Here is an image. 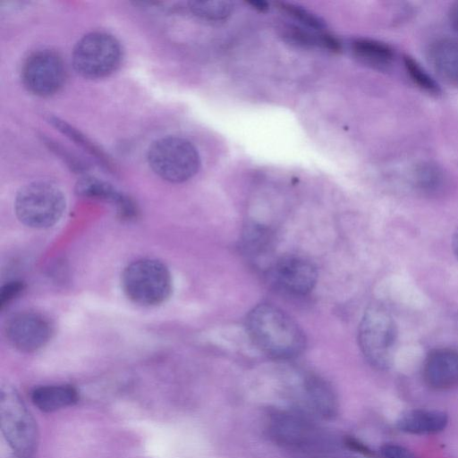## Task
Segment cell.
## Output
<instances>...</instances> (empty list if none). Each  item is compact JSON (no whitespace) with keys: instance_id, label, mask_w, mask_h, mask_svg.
<instances>
[{"instance_id":"ba28073f","label":"cell","mask_w":458,"mask_h":458,"mask_svg":"<svg viewBox=\"0 0 458 458\" xmlns=\"http://www.w3.org/2000/svg\"><path fill=\"white\" fill-rule=\"evenodd\" d=\"M21 77L30 92L39 97H47L57 92L63 86L65 68L57 53L48 49L39 50L27 58Z\"/></svg>"},{"instance_id":"cb8c5ba5","label":"cell","mask_w":458,"mask_h":458,"mask_svg":"<svg viewBox=\"0 0 458 458\" xmlns=\"http://www.w3.org/2000/svg\"><path fill=\"white\" fill-rule=\"evenodd\" d=\"M382 458H417L413 453L397 444H386L380 448Z\"/></svg>"},{"instance_id":"8992f818","label":"cell","mask_w":458,"mask_h":458,"mask_svg":"<svg viewBox=\"0 0 458 458\" xmlns=\"http://www.w3.org/2000/svg\"><path fill=\"white\" fill-rule=\"evenodd\" d=\"M150 168L170 182H182L194 176L199 169L197 148L189 140L168 136L157 140L148 151Z\"/></svg>"},{"instance_id":"ffe728a7","label":"cell","mask_w":458,"mask_h":458,"mask_svg":"<svg viewBox=\"0 0 458 458\" xmlns=\"http://www.w3.org/2000/svg\"><path fill=\"white\" fill-rule=\"evenodd\" d=\"M277 4L283 12L309 30L320 31L326 27V23L319 16L302 7L284 2L278 3Z\"/></svg>"},{"instance_id":"5b68a950","label":"cell","mask_w":458,"mask_h":458,"mask_svg":"<svg viewBox=\"0 0 458 458\" xmlns=\"http://www.w3.org/2000/svg\"><path fill=\"white\" fill-rule=\"evenodd\" d=\"M122 286L126 296L134 303L157 306L165 301L171 294V274L159 260L138 259L124 268Z\"/></svg>"},{"instance_id":"8fae6325","label":"cell","mask_w":458,"mask_h":458,"mask_svg":"<svg viewBox=\"0 0 458 458\" xmlns=\"http://www.w3.org/2000/svg\"><path fill=\"white\" fill-rule=\"evenodd\" d=\"M422 376L426 385L435 390H449L458 386V350L434 349L427 355Z\"/></svg>"},{"instance_id":"7a4b0ae2","label":"cell","mask_w":458,"mask_h":458,"mask_svg":"<svg viewBox=\"0 0 458 458\" xmlns=\"http://www.w3.org/2000/svg\"><path fill=\"white\" fill-rule=\"evenodd\" d=\"M360 349L376 369H386L393 361L397 342V327L390 312L380 304L369 305L358 330Z\"/></svg>"},{"instance_id":"83f0119b","label":"cell","mask_w":458,"mask_h":458,"mask_svg":"<svg viewBox=\"0 0 458 458\" xmlns=\"http://www.w3.org/2000/svg\"><path fill=\"white\" fill-rule=\"evenodd\" d=\"M452 248H453V251L454 253V256L458 259V227H457V229L455 230V232H454V233L453 235Z\"/></svg>"},{"instance_id":"30bf717a","label":"cell","mask_w":458,"mask_h":458,"mask_svg":"<svg viewBox=\"0 0 458 458\" xmlns=\"http://www.w3.org/2000/svg\"><path fill=\"white\" fill-rule=\"evenodd\" d=\"M52 333L50 322L35 312L17 314L6 326L9 343L22 352H33L42 348L50 340Z\"/></svg>"},{"instance_id":"277c9868","label":"cell","mask_w":458,"mask_h":458,"mask_svg":"<svg viewBox=\"0 0 458 458\" xmlns=\"http://www.w3.org/2000/svg\"><path fill=\"white\" fill-rule=\"evenodd\" d=\"M65 198L55 184L38 181L23 186L17 193L14 210L26 226L45 229L56 224L64 214Z\"/></svg>"},{"instance_id":"9c48e42d","label":"cell","mask_w":458,"mask_h":458,"mask_svg":"<svg viewBox=\"0 0 458 458\" xmlns=\"http://www.w3.org/2000/svg\"><path fill=\"white\" fill-rule=\"evenodd\" d=\"M268 279L279 292L301 297L316 286L318 270L309 259L296 255H287L276 259L268 269Z\"/></svg>"},{"instance_id":"ac0fdd59","label":"cell","mask_w":458,"mask_h":458,"mask_svg":"<svg viewBox=\"0 0 458 458\" xmlns=\"http://www.w3.org/2000/svg\"><path fill=\"white\" fill-rule=\"evenodd\" d=\"M189 8L200 18L217 21L231 15L234 4L228 0L191 1Z\"/></svg>"},{"instance_id":"3957f363","label":"cell","mask_w":458,"mask_h":458,"mask_svg":"<svg viewBox=\"0 0 458 458\" xmlns=\"http://www.w3.org/2000/svg\"><path fill=\"white\" fill-rule=\"evenodd\" d=\"M0 426L19 458L34 455L39 438L37 423L19 393L10 386H2L0 390Z\"/></svg>"},{"instance_id":"2e32d148","label":"cell","mask_w":458,"mask_h":458,"mask_svg":"<svg viewBox=\"0 0 458 458\" xmlns=\"http://www.w3.org/2000/svg\"><path fill=\"white\" fill-rule=\"evenodd\" d=\"M31 401L40 411L52 412L75 403L78 393L67 385L42 386L32 391Z\"/></svg>"},{"instance_id":"603a6c76","label":"cell","mask_w":458,"mask_h":458,"mask_svg":"<svg viewBox=\"0 0 458 458\" xmlns=\"http://www.w3.org/2000/svg\"><path fill=\"white\" fill-rule=\"evenodd\" d=\"M50 123L55 125L58 130L63 131L64 133L69 135L71 139L74 140L75 141L79 142L81 146H83L86 149L89 150L94 156L99 157V158H105L103 157L104 155L95 147L92 143H90L86 137L81 135V133L78 131H75L72 127L68 125L64 121H61L60 119L56 117H49Z\"/></svg>"},{"instance_id":"5bb4252c","label":"cell","mask_w":458,"mask_h":458,"mask_svg":"<svg viewBox=\"0 0 458 458\" xmlns=\"http://www.w3.org/2000/svg\"><path fill=\"white\" fill-rule=\"evenodd\" d=\"M429 56L437 74L447 82L458 85V39L437 40L432 45Z\"/></svg>"},{"instance_id":"4316f807","label":"cell","mask_w":458,"mask_h":458,"mask_svg":"<svg viewBox=\"0 0 458 458\" xmlns=\"http://www.w3.org/2000/svg\"><path fill=\"white\" fill-rule=\"evenodd\" d=\"M248 4L259 12H265L268 9V4L264 1H250Z\"/></svg>"},{"instance_id":"44dd1931","label":"cell","mask_w":458,"mask_h":458,"mask_svg":"<svg viewBox=\"0 0 458 458\" xmlns=\"http://www.w3.org/2000/svg\"><path fill=\"white\" fill-rule=\"evenodd\" d=\"M404 67L413 81L421 89L431 94H437L440 91L436 81L427 73V72L417 63L416 60L409 55L403 56Z\"/></svg>"},{"instance_id":"7402d4cb","label":"cell","mask_w":458,"mask_h":458,"mask_svg":"<svg viewBox=\"0 0 458 458\" xmlns=\"http://www.w3.org/2000/svg\"><path fill=\"white\" fill-rule=\"evenodd\" d=\"M267 232L259 227L252 226L247 229L244 237V248L252 254L263 253L269 244Z\"/></svg>"},{"instance_id":"52a82bcc","label":"cell","mask_w":458,"mask_h":458,"mask_svg":"<svg viewBox=\"0 0 458 458\" xmlns=\"http://www.w3.org/2000/svg\"><path fill=\"white\" fill-rule=\"evenodd\" d=\"M122 58L119 42L106 32H91L75 45L72 60L75 71L88 79H99L111 74Z\"/></svg>"},{"instance_id":"d6986e66","label":"cell","mask_w":458,"mask_h":458,"mask_svg":"<svg viewBox=\"0 0 458 458\" xmlns=\"http://www.w3.org/2000/svg\"><path fill=\"white\" fill-rule=\"evenodd\" d=\"M415 178L417 187L426 193H435L444 184L441 170L431 164H425L418 168Z\"/></svg>"},{"instance_id":"484cf974","label":"cell","mask_w":458,"mask_h":458,"mask_svg":"<svg viewBox=\"0 0 458 458\" xmlns=\"http://www.w3.org/2000/svg\"><path fill=\"white\" fill-rule=\"evenodd\" d=\"M449 17L452 26L458 31V2L451 7Z\"/></svg>"},{"instance_id":"7c38bea8","label":"cell","mask_w":458,"mask_h":458,"mask_svg":"<svg viewBox=\"0 0 458 458\" xmlns=\"http://www.w3.org/2000/svg\"><path fill=\"white\" fill-rule=\"evenodd\" d=\"M448 423L445 412L435 409H415L399 416V430L412 435H431L443 431Z\"/></svg>"},{"instance_id":"4fadbf2b","label":"cell","mask_w":458,"mask_h":458,"mask_svg":"<svg viewBox=\"0 0 458 458\" xmlns=\"http://www.w3.org/2000/svg\"><path fill=\"white\" fill-rule=\"evenodd\" d=\"M76 192L84 198L103 199L116 206L123 217H131L135 214L133 203L109 183L94 177L81 178L76 184Z\"/></svg>"},{"instance_id":"6da1fadb","label":"cell","mask_w":458,"mask_h":458,"mask_svg":"<svg viewBox=\"0 0 458 458\" xmlns=\"http://www.w3.org/2000/svg\"><path fill=\"white\" fill-rule=\"evenodd\" d=\"M251 342L266 355L289 360L301 355L306 347L305 334L284 310L269 303L253 307L245 319Z\"/></svg>"},{"instance_id":"e0dca14e","label":"cell","mask_w":458,"mask_h":458,"mask_svg":"<svg viewBox=\"0 0 458 458\" xmlns=\"http://www.w3.org/2000/svg\"><path fill=\"white\" fill-rule=\"evenodd\" d=\"M355 57L374 67L389 65L394 57V50L386 44L371 38H356L351 44Z\"/></svg>"},{"instance_id":"9a60e30c","label":"cell","mask_w":458,"mask_h":458,"mask_svg":"<svg viewBox=\"0 0 458 458\" xmlns=\"http://www.w3.org/2000/svg\"><path fill=\"white\" fill-rule=\"evenodd\" d=\"M303 395L310 409L322 417H331L336 409V399L331 386L322 378L308 376L302 383Z\"/></svg>"},{"instance_id":"d4e9b609","label":"cell","mask_w":458,"mask_h":458,"mask_svg":"<svg viewBox=\"0 0 458 458\" xmlns=\"http://www.w3.org/2000/svg\"><path fill=\"white\" fill-rule=\"evenodd\" d=\"M21 289L22 284L21 282H11L4 285L1 292V306L3 307L8 303Z\"/></svg>"}]
</instances>
